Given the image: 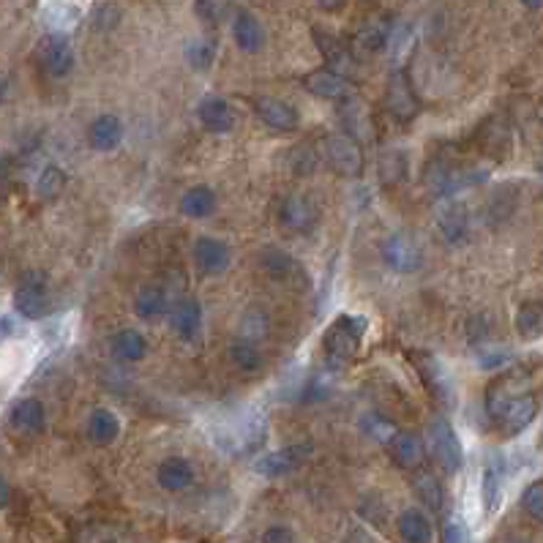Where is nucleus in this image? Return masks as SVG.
<instances>
[{
    "instance_id": "nucleus-18",
    "label": "nucleus",
    "mask_w": 543,
    "mask_h": 543,
    "mask_svg": "<svg viewBox=\"0 0 543 543\" xmlns=\"http://www.w3.org/2000/svg\"><path fill=\"white\" fill-rule=\"evenodd\" d=\"M502 481H505V464L497 453H492L486 467H484V476H481V502H484L486 514H494L500 508Z\"/></svg>"
},
{
    "instance_id": "nucleus-12",
    "label": "nucleus",
    "mask_w": 543,
    "mask_h": 543,
    "mask_svg": "<svg viewBox=\"0 0 543 543\" xmlns=\"http://www.w3.org/2000/svg\"><path fill=\"white\" fill-rule=\"evenodd\" d=\"M388 106L399 121H413L418 115V96L405 71H393L388 83Z\"/></svg>"
},
{
    "instance_id": "nucleus-5",
    "label": "nucleus",
    "mask_w": 543,
    "mask_h": 543,
    "mask_svg": "<svg viewBox=\"0 0 543 543\" xmlns=\"http://www.w3.org/2000/svg\"><path fill=\"white\" fill-rule=\"evenodd\" d=\"M325 159L339 175L358 177L364 172V151L352 134H331L325 139Z\"/></svg>"
},
{
    "instance_id": "nucleus-38",
    "label": "nucleus",
    "mask_w": 543,
    "mask_h": 543,
    "mask_svg": "<svg viewBox=\"0 0 543 543\" xmlns=\"http://www.w3.org/2000/svg\"><path fill=\"white\" fill-rule=\"evenodd\" d=\"M364 429H366L369 437H374L377 443H390L396 437V426L390 421H385L382 415H374V413L364 418Z\"/></svg>"
},
{
    "instance_id": "nucleus-30",
    "label": "nucleus",
    "mask_w": 543,
    "mask_h": 543,
    "mask_svg": "<svg viewBox=\"0 0 543 543\" xmlns=\"http://www.w3.org/2000/svg\"><path fill=\"white\" fill-rule=\"evenodd\" d=\"M390 35H393V28H390L388 20H372V22H366L364 28H360L355 44L364 52H380L390 42Z\"/></svg>"
},
{
    "instance_id": "nucleus-16",
    "label": "nucleus",
    "mask_w": 543,
    "mask_h": 543,
    "mask_svg": "<svg viewBox=\"0 0 543 543\" xmlns=\"http://www.w3.org/2000/svg\"><path fill=\"white\" fill-rule=\"evenodd\" d=\"M169 322H172V331L180 336V339H186L192 342L197 334H200V325H202V309L194 298L184 295L169 311Z\"/></svg>"
},
{
    "instance_id": "nucleus-26",
    "label": "nucleus",
    "mask_w": 543,
    "mask_h": 543,
    "mask_svg": "<svg viewBox=\"0 0 543 543\" xmlns=\"http://www.w3.org/2000/svg\"><path fill=\"white\" fill-rule=\"evenodd\" d=\"M390 453L405 469H415L423 461V443L418 434L413 431H396V437L390 440Z\"/></svg>"
},
{
    "instance_id": "nucleus-9",
    "label": "nucleus",
    "mask_w": 543,
    "mask_h": 543,
    "mask_svg": "<svg viewBox=\"0 0 543 543\" xmlns=\"http://www.w3.org/2000/svg\"><path fill=\"white\" fill-rule=\"evenodd\" d=\"M251 104H255V113L260 115V121L265 126L276 129V131H295L298 123H301V115H298V110L293 104H284V101L271 98V96L255 98Z\"/></svg>"
},
{
    "instance_id": "nucleus-2",
    "label": "nucleus",
    "mask_w": 543,
    "mask_h": 543,
    "mask_svg": "<svg viewBox=\"0 0 543 543\" xmlns=\"http://www.w3.org/2000/svg\"><path fill=\"white\" fill-rule=\"evenodd\" d=\"M429 443H431V451H434V456H437V461L443 464L445 473L456 476L464 464V451H461V443L456 437L453 426L448 423V418L434 415L429 421Z\"/></svg>"
},
{
    "instance_id": "nucleus-6",
    "label": "nucleus",
    "mask_w": 543,
    "mask_h": 543,
    "mask_svg": "<svg viewBox=\"0 0 543 543\" xmlns=\"http://www.w3.org/2000/svg\"><path fill=\"white\" fill-rule=\"evenodd\" d=\"M311 443H298V445H287L281 451H271L255 461V473L265 478H279L287 473H295L298 467H303L311 456Z\"/></svg>"
},
{
    "instance_id": "nucleus-46",
    "label": "nucleus",
    "mask_w": 543,
    "mask_h": 543,
    "mask_svg": "<svg viewBox=\"0 0 543 543\" xmlns=\"http://www.w3.org/2000/svg\"><path fill=\"white\" fill-rule=\"evenodd\" d=\"M317 4H319V9H325V12H342L347 0H317Z\"/></svg>"
},
{
    "instance_id": "nucleus-23",
    "label": "nucleus",
    "mask_w": 543,
    "mask_h": 543,
    "mask_svg": "<svg viewBox=\"0 0 543 543\" xmlns=\"http://www.w3.org/2000/svg\"><path fill=\"white\" fill-rule=\"evenodd\" d=\"M9 421L20 434H39L44 429V423H47L44 405L39 399H22V402H17L12 407Z\"/></svg>"
},
{
    "instance_id": "nucleus-14",
    "label": "nucleus",
    "mask_w": 543,
    "mask_h": 543,
    "mask_svg": "<svg viewBox=\"0 0 543 543\" xmlns=\"http://www.w3.org/2000/svg\"><path fill=\"white\" fill-rule=\"evenodd\" d=\"M156 484L164 492H184L194 484V467L184 456H167L156 467Z\"/></svg>"
},
{
    "instance_id": "nucleus-45",
    "label": "nucleus",
    "mask_w": 543,
    "mask_h": 543,
    "mask_svg": "<svg viewBox=\"0 0 543 543\" xmlns=\"http://www.w3.org/2000/svg\"><path fill=\"white\" fill-rule=\"evenodd\" d=\"M9 177H12V167L9 161H0V194L9 189Z\"/></svg>"
},
{
    "instance_id": "nucleus-3",
    "label": "nucleus",
    "mask_w": 543,
    "mask_h": 543,
    "mask_svg": "<svg viewBox=\"0 0 543 543\" xmlns=\"http://www.w3.org/2000/svg\"><path fill=\"white\" fill-rule=\"evenodd\" d=\"M366 328H369V322H366V317H360V314L336 317V322L331 325L328 331H325V350H328L331 355H336V358H350L358 350V342L364 339Z\"/></svg>"
},
{
    "instance_id": "nucleus-31",
    "label": "nucleus",
    "mask_w": 543,
    "mask_h": 543,
    "mask_svg": "<svg viewBox=\"0 0 543 543\" xmlns=\"http://www.w3.org/2000/svg\"><path fill=\"white\" fill-rule=\"evenodd\" d=\"M413 486H415L418 500L426 505L429 511H434V514L443 511V486H440L437 478L429 473V469H421V473L415 476V481H413Z\"/></svg>"
},
{
    "instance_id": "nucleus-17",
    "label": "nucleus",
    "mask_w": 543,
    "mask_h": 543,
    "mask_svg": "<svg viewBox=\"0 0 543 543\" xmlns=\"http://www.w3.org/2000/svg\"><path fill=\"white\" fill-rule=\"evenodd\" d=\"M88 142L93 151H115L123 142V123L118 115H98L88 129Z\"/></svg>"
},
{
    "instance_id": "nucleus-34",
    "label": "nucleus",
    "mask_w": 543,
    "mask_h": 543,
    "mask_svg": "<svg viewBox=\"0 0 543 543\" xmlns=\"http://www.w3.org/2000/svg\"><path fill=\"white\" fill-rule=\"evenodd\" d=\"M63 189H66V172L55 164L44 167L39 180H35V194H39V200L52 202L63 194Z\"/></svg>"
},
{
    "instance_id": "nucleus-41",
    "label": "nucleus",
    "mask_w": 543,
    "mask_h": 543,
    "mask_svg": "<svg viewBox=\"0 0 543 543\" xmlns=\"http://www.w3.org/2000/svg\"><path fill=\"white\" fill-rule=\"evenodd\" d=\"M222 12H224V0H197V14H200V20H205L208 25L219 22Z\"/></svg>"
},
{
    "instance_id": "nucleus-35",
    "label": "nucleus",
    "mask_w": 543,
    "mask_h": 543,
    "mask_svg": "<svg viewBox=\"0 0 543 543\" xmlns=\"http://www.w3.org/2000/svg\"><path fill=\"white\" fill-rule=\"evenodd\" d=\"M516 331L524 339L543 336V303H524L516 314Z\"/></svg>"
},
{
    "instance_id": "nucleus-37",
    "label": "nucleus",
    "mask_w": 543,
    "mask_h": 543,
    "mask_svg": "<svg viewBox=\"0 0 543 543\" xmlns=\"http://www.w3.org/2000/svg\"><path fill=\"white\" fill-rule=\"evenodd\" d=\"M186 58L189 63L197 68V71H205L213 66V58H216V44L210 39H194L189 47H186Z\"/></svg>"
},
{
    "instance_id": "nucleus-7",
    "label": "nucleus",
    "mask_w": 543,
    "mask_h": 543,
    "mask_svg": "<svg viewBox=\"0 0 543 543\" xmlns=\"http://www.w3.org/2000/svg\"><path fill=\"white\" fill-rule=\"evenodd\" d=\"M415 366L426 382V388L431 390V396L440 405H453V380L445 369V364L440 358H434L429 352H418L415 355Z\"/></svg>"
},
{
    "instance_id": "nucleus-10",
    "label": "nucleus",
    "mask_w": 543,
    "mask_h": 543,
    "mask_svg": "<svg viewBox=\"0 0 543 543\" xmlns=\"http://www.w3.org/2000/svg\"><path fill=\"white\" fill-rule=\"evenodd\" d=\"M42 63L50 77H66L75 66V50L63 33H50L42 44Z\"/></svg>"
},
{
    "instance_id": "nucleus-25",
    "label": "nucleus",
    "mask_w": 543,
    "mask_h": 543,
    "mask_svg": "<svg viewBox=\"0 0 543 543\" xmlns=\"http://www.w3.org/2000/svg\"><path fill=\"white\" fill-rule=\"evenodd\" d=\"M260 268L273 279V281H287L301 273L298 263L293 260V255H287L284 248L279 246H268L263 255H260Z\"/></svg>"
},
{
    "instance_id": "nucleus-40",
    "label": "nucleus",
    "mask_w": 543,
    "mask_h": 543,
    "mask_svg": "<svg viewBox=\"0 0 543 543\" xmlns=\"http://www.w3.org/2000/svg\"><path fill=\"white\" fill-rule=\"evenodd\" d=\"M443 543H469V532L467 524L459 522L456 516H451L443 527Z\"/></svg>"
},
{
    "instance_id": "nucleus-32",
    "label": "nucleus",
    "mask_w": 543,
    "mask_h": 543,
    "mask_svg": "<svg viewBox=\"0 0 543 543\" xmlns=\"http://www.w3.org/2000/svg\"><path fill=\"white\" fill-rule=\"evenodd\" d=\"M230 360L240 369V372H257L263 366V352L257 347V342H248V339H238L230 347Z\"/></svg>"
},
{
    "instance_id": "nucleus-11",
    "label": "nucleus",
    "mask_w": 543,
    "mask_h": 543,
    "mask_svg": "<svg viewBox=\"0 0 543 543\" xmlns=\"http://www.w3.org/2000/svg\"><path fill=\"white\" fill-rule=\"evenodd\" d=\"M194 263L200 273L205 276H219L230 268V246L216 240V238H197L194 243Z\"/></svg>"
},
{
    "instance_id": "nucleus-47",
    "label": "nucleus",
    "mask_w": 543,
    "mask_h": 543,
    "mask_svg": "<svg viewBox=\"0 0 543 543\" xmlns=\"http://www.w3.org/2000/svg\"><path fill=\"white\" fill-rule=\"evenodd\" d=\"M522 4H524L527 9H538V6H543V0H522Z\"/></svg>"
},
{
    "instance_id": "nucleus-1",
    "label": "nucleus",
    "mask_w": 543,
    "mask_h": 543,
    "mask_svg": "<svg viewBox=\"0 0 543 543\" xmlns=\"http://www.w3.org/2000/svg\"><path fill=\"white\" fill-rule=\"evenodd\" d=\"M486 410L492 415L494 423H500L508 434H519L522 429H527L538 413V402L535 396L527 390L514 393L511 390V380H497L489 393H486Z\"/></svg>"
},
{
    "instance_id": "nucleus-20",
    "label": "nucleus",
    "mask_w": 543,
    "mask_h": 543,
    "mask_svg": "<svg viewBox=\"0 0 543 543\" xmlns=\"http://www.w3.org/2000/svg\"><path fill=\"white\" fill-rule=\"evenodd\" d=\"M232 35H235V44L243 52H260L265 44V30L260 25V20L251 14V12H238L232 20Z\"/></svg>"
},
{
    "instance_id": "nucleus-29",
    "label": "nucleus",
    "mask_w": 543,
    "mask_h": 543,
    "mask_svg": "<svg viewBox=\"0 0 543 543\" xmlns=\"http://www.w3.org/2000/svg\"><path fill=\"white\" fill-rule=\"evenodd\" d=\"M113 352L121 360H129V364H139V360L148 355V342H145V336L139 331L126 328V331H118L113 336Z\"/></svg>"
},
{
    "instance_id": "nucleus-13",
    "label": "nucleus",
    "mask_w": 543,
    "mask_h": 543,
    "mask_svg": "<svg viewBox=\"0 0 543 543\" xmlns=\"http://www.w3.org/2000/svg\"><path fill=\"white\" fill-rule=\"evenodd\" d=\"M197 118H200L202 129H208L213 134H227L235 129V110L230 106L227 98H219V96L202 98L197 106Z\"/></svg>"
},
{
    "instance_id": "nucleus-27",
    "label": "nucleus",
    "mask_w": 543,
    "mask_h": 543,
    "mask_svg": "<svg viewBox=\"0 0 543 543\" xmlns=\"http://www.w3.org/2000/svg\"><path fill=\"white\" fill-rule=\"evenodd\" d=\"M121 434V421L113 410H93L88 418V437L96 445H113Z\"/></svg>"
},
{
    "instance_id": "nucleus-33",
    "label": "nucleus",
    "mask_w": 543,
    "mask_h": 543,
    "mask_svg": "<svg viewBox=\"0 0 543 543\" xmlns=\"http://www.w3.org/2000/svg\"><path fill=\"white\" fill-rule=\"evenodd\" d=\"M437 224L443 230V235L451 240V243H459L467 232V213L464 208L459 205H445L440 213H437Z\"/></svg>"
},
{
    "instance_id": "nucleus-44",
    "label": "nucleus",
    "mask_w": 543,
    "mask_h": 543,
    "mask_svg": "<svg viewBox=\"0 0 543 543\" xmlns=\"http://www.w3.org/2000/svg\"><path fill=\"white\" fill-rule=\"evenodd\" d=\"M9 502H12V486L4 476H0V508H6Z\"/></svg>"
},
{
    "instance_id": "nucleus-43",
    "label": "nucleus",
    "mask_w": 543,
    "mask_h": 543,
    "mask_svg": "<svg viewBox=\"0 0 543 543\" xmlns=\"http://www.w3.org/2000/svg\"><path fill=\"white\" fill-rule=\"evenodd\" d=\"M295 167H298V172H311V169H314V153H311L309 145L298 148V153H295Z\"/></svg>"
},
{
    "instance_id": "nucleus-21",
    "label": "nucleus",
    "mask_w": 543,
    "mask_h": 543,
    "mask_svg": "<svg viewBox=\"0 0 543 543\" xmlns=\"http://www.w3.org/2000/svg\"><path fill=\"white\" fill-rule=\"evenodd\" d=\"M134 311L145 322H153V319L164 317L169 311V293H167L164 287H159V284H145L137 293Z\"/></svg>"
},
{
    "instance_id": "nucleus-48",
    "label": "nucleus",
    "mask_w": 543,
    "mask_h": 543,
    "mask_svg": "<svg viewBox=\"0 0 543 543\" xmlns=\"http://www.w3.org/2000/svg\"><path fill=\"white\" fill-rule=\"evenodd\" d=\"M502 543H530V540H524V538H508V540H502Z\"/></svg>"
},
{
    "instance_id": "nucleus-42",
    "label": "nucleus",
    "mask_w": 543,
    "mask_h": 543,
    "mask_svg": "<svg viewBox=\"0 0 543 543\" xmlns=\"http://www.w3.org/2000/svg\"><path fill=\"white\" fill-rule=\"evenodd\" d=\"M260 543H293V532H289L287 527H268L260 538Z\"/></svg>"
},
{
    "instance_id": "nucleus-28",
    "label": "nucleus",
    "mask_w": 543,
    "mask_h": 543,
    "mask_svg": "<svg viewBox=\"0 0 543 543\" xmlns=\"http://www.w3.org/2000/svg\"><path fill=\"white\" fill-rule=\"evenodd\" d=\"M216 210V194L210 186H194L180 197V213L189 219H208Z\"/></svg>"
},
{
    "instance_id": "nucleus-19",
    "label": "nucleus",
    "mask_w": 543,
    "mask_h": 543,
    "mask_svg": "<svg viewBox=\"0 0 543 543\" xmlns=\"http://www.w3.org/2000/svg\"><path fill=\"white\" fill-rule=\"evenodd\" d=\"M306 90L311 96H319V98H344L350 93V85H347V77H342L339 71L334 68H319V71H311V75L303 80Z\"/></svg>"
},
{
    "instance_id": "nucleus-36",
    "label": "nucleus",
    "mask_w": 543,
    "mask_h": 543,
    "mask_svg": "<svg viewBox=\"0 0 543 543\" xmlns=\"http://www.w3.org/2000/svg\"><path fill=\"white\" fill-rule=\"evenodd\" d=\"M268 311L251 306L243 311L240 317V339H248V342H260L263 336H268Z\"/></svg>"
},
{
    "instance_id": "nucleus-8",
    "label": "nucleus",
    "mask_w": 543,
    "mask_h": 543,
    "mask_svg": "<svg viewBox=\"0 0 543 543\" xmlns=\"http://www.w3.org/2000/svg\"><path fill=\"white\" fill-rule=\"evenodd\" d=\"M382 260L396 273H413L421 268V248L407 235H390L382 243Z\"/></svg>"
},
{
    "instance_id": "nucleus-22",
    "label": "nucleus",
    "mask_w": 543,
    "mask_h": 543,
    "mask_svg": "<svg viewBox=\"0 0 543 543\" xmlns=\"http://www.w3.org/2000/svg\"><path fill=\"white\" fill-rule=\"evenodd\" d=\"M314 42L319 47V52L325 55V60H328V68L339 71L342 77L352 75L355 71V60H352V52L336 39V35H328V33H322L319 28L314 30Z\"/></svg>"
},
{
    "instance_id": "nucleus-39",
    "label": "nucleus",
    "mask_w": 543,
    "mask_h": 543,
    "mask_svg": "<svg viewBox=\"0 0 543 543\" xmlns=\"http://www.w3.org/2000/svg\"><path fill=\"white\" fill-rule=\"evenodd\" d=\"M522 505H524V511L543 524V481H535L524 489L522 494Z\"/></svg>"
},
{
    "instance_id": "nucleus-24",
    "label": "nucleus",
    "mask_w": 543,
    "mask_h": 543,
    "mask_svg": "<svg viewBox=\"0 0 543 543\" xmlns=\"http://www.w3.org/2000/svg\"><path fill=\"white\" fill-rule=\"evenodd\" d=\"M396 527H399V535L405 543H434V527H431L429 516L418 508L402 511Z\"/></svg>"
},
{
    "instance_id": "nucleus-4",
    "label": "nucleus",
    "mask_w": 543,
    "mask_h": 543,
    "mask_svg": "<svg viewBox=\"0 0 543 543\" xmlns=\"http://www.w3.org/2000/svg\"><path fill=\"white\" fill-rule=\"evenodd\" d=\"M47 276L39 271H28L22 273L17 289H14V309L25 319H39L47 314Z\"/></svg>"
},
{
    "instance_id": "nucleus-15",
    "label": "nucleus",
    "mask_w": 543,
    "mask_h": 543,
    "mask_svg": "<svg viewBox=\"0 0 543 543\" xmlns=\"http://www.w3.org/2000/svg\"><path fill=\"white\" fill-rule=\"evenodd\" d=\"M317 222V205L303 197V194H293L281 202V224L295 230V232H306L309 227H314Z\"/></svg>"
}]
</instances>
